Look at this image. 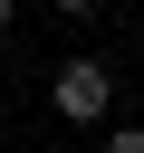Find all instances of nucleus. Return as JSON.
I'll return each instance as SVG.
<instances>
[{"label": "nucleus", "mask_w": 144, "mask_h": 153, "mask_svg": "<svg viewBox=\"0 0 144 153\" xmlns=\"http://www.w3.org/2000/svg\"><path fill=\"white\" fill-rule=\"evenodd\" d=\"M106 96H115V86H106V67H96V57H67V67H58V115H67V124H96V115H106Z\"/></svg>", "instance_id": "f257e3e1"}, {"label": "nucleus", "mask_w": 144, "mask_h": 153, "mask_svg": "<svg viewBox=\"0 0 144 153\" xmlns=\"http://www.w3.org/2000/svg\"><path fill=\"white\" fill-rule=\"evenodd\" d=\"M58 10H96V0H58Z\"/></svg>", "instance_id": "f03ea898"}, {"label": "nucleus", "mask_w": 144, "mask_h": 153, "mask_svg": "<svg viewBox=\"0 0 144 153\" xmlns=\"http://www.w3.org/2000/svg\"><path fill=\"white\" fill-rule=\"evenodd\" d=\"M0 29H10V0H0Z\"/></svg>", "instance_id": "7ed1b4c3"}]
</instances>
